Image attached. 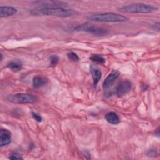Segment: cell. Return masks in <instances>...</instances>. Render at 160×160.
Segmentation results:
<instances>
[{"label":"cell","instance_id":"ffe728a7","mask_svg":"<svg viewBox=\"0 0 160 160\" xmlns=\"http://www.w3.org/2000/svg\"><path fill=\"white\" fill-rule=\"evenodd\" d=\"M156 154H157V152L154 149H151L148 152V156H154Z\"/></svg>","mask_w":160,"mask_h":160},{"label":"cell","instance_id":"3957f363","mask_svg":"<svg viewBox=\"0 0 160 160\" xmlns=\"http://www.w3.org/2000/svg\"><path fill=\"white\" fill-rule=\"evenodd\" d=\"M87 18L90 21L102 22H121L128 20V18L125 16L112 12L92 14L89 16Z\"/></svg>","mask_w":160,"mask_h":160},{"label":"cell","instance_id":"8fae6325","mask_svg":"<svg viewBox=\"0 0 160 160\" xmlns=\"http://www.w3.org/2000/svg\"><path fill=\"white\" fill-rule=\"evenodd\" d=\"M90 71H91V76L92 78L93 84L94 86H96L101 78L102 72H101V70L97 66H96L94 65L91 66Z\"/></svg>","mask_w":160,"mask_h":160},{"label":"cell","instance_id":"9c48e42d","mask_svg":"<svg viewBox=\"0 0 160 160\" xmlns=\"http://www.w3.org/2000/svg\"><path fill=\"white\" fill-rule=\"evenodd\" d=\"M11 133L5 129H1L0 131V146L1 147L6 146L11 142Z\"/></svg>","mask_w":160,"mask_h":160},{"label":"cell","instance_id":"d6986e66","mask_svg":"<svg viewBox=\"0 0 160 160\" xmlns=\"http://www.w3.org/2000/svg\"><path fill=\"white\" fill-rule=\"evenodd\" d=\"M31 114L32 116V117L35 119V120H36L38 122H41L42 120V118L41 117V115H39V114H38L37 112H34V111H32L31 112Z\"/></svg>","mask_w":160,"mask_h":160},{"label":"cell","instance_id":"2e32d148","mask_svg":"<svg viewBox=\"0 0 160 160\" xmlns=\"http://www.w3.org/2000/svg\"><path fill=\"white\" fill-rule=\"evenodd\" d=\"M67 56L68 57V58L69 59H71V60H72V61H74V62H78L79 60V58L77 55V54H76L75 52H74L72 51H70V52H68Z\"/></svg>","mask_w":160,"mask_h":160},{"label":"cell","instance_id":"5bb4252c","mask_svg":"<svg viewBox=\"0 0 160 160\" xmlns=\"http://www.w3.org/2000/svg\"><path fill=\"white\" fill-rule=\"evenodd\" d=\"M7 66L11 71L14 72L19 71L22 68V64L19 61H12L8 63Z\"/></svg>","mask_w":160,"mask_h":160},{"label":"cell","instance_id":"e0dca14e","mask_svg":"<svg viewBox=\"0 0 160 160\" xmlns=\"http://www.w3.org/2000/svg\"><path fill=\"white\" fill-rule=\"evenodd\" d=\"M50 59V66H55L58 61H59V58L56 55H52L49 58Z\"/></svg>","mask_w":160,"mask_h":160},{"label":"cell","instance_id":"52a82bcc","mask_svg":"<svg viewBox=\"0 0 160 160\" xmlns=\"http://www.w3.org/2000/svg\"><path fill=\"white\" fill-rule=\"evenodd\" d=\"M131 82L128 80H125L121 82L116 88V94L119 97L123 96L128 93L131 89Z\"/></svg>","mask_w":160,"mask_h":160},{"label":"cell","instance_id":"5b68a950","mask_svg":"<svg viewBox=\"0 0 160 160\" xmlns=\"http://www.w3.org/2000/svg\"><path fill=\"white\" fill-rule=\"evenodd\" d=\"M8 100L15 104H31L37 101V98L28 93H16L10 94L7 97Z\"/></svg>","mask_w":160,"mask_h":160},{"label":"cell","instance_id":"30bf717a","mask_svg":"<svg viewBox=\"0 0 160 160\" xmlns=\"http://www.w3.org/2000/svg\"><path fill=\"white\" fill-rule=\"evenodd\" d=\"M17 9L13 6H6L0 7V17L6 18L14 15L17 12Z\"/></svg>","mask_w":160,"mask_h":160},{"label":"cell","instance_id":"4fadbf2b","mask_svg":"<svg viewBox=\"0 0 160 160\" xmlns=\"http://www.w3.org/2000/svg\"><path fill=\"white\" fill-rule=\"evenodd\" d=\"M48 82V79L43 76H36L33 78L32 85L35 88H39L44 86Z\"/></svg>","mask_w":160,"mask_h":160},{"label":"cell","instance_id":"9a60e30c","mask_svg":"<svg viewBox=\"0 0 160 160\" xmlns=\"http://www.w3.org/2000/svg\"><path fill=\"white\" fill-rule=\"evenodd\" d=\"M89 59L98 64H104L106 62L105 59L102 56L97 54H91L89 57Z\"/></svg>","mask_w":160,"mask_h":160},{"label":"cell","instance_id":"7c38bea8","mask_svg":"<svg viewBox=\"0 0 160 160\" xmlns=\"http://www.w3.org/2000/svg\"><path fill=\"white\" fill-rule=\"evenodd\" d=\"M106 120L111 124H118L120 122V119L118 115L114 111H110L105 115Z\"/></svg>","mask_w":160,"mask_h":160},{"label":"cell","instance_id":"6da1fadb","mask_svg":"<svg viewBox=\"0 0 160 160\" xmlns=\"http://www.w3.org/2000/svg\"><path fill=\"white\" fill-rule=\"evenodd\" d=\"M31 13L34 15H46L60 18H68L76 14V12L71 9L63 8H38L31 11Z\"/></svg>","mask_w":160,"mask_h":160},{"label":"cell","instance_id":"7a4b0ae2","mask_svg":"<svg viewBox=\"0 0 160 160\" xmlns=\"http://www.w3.org/2000/svg\"><path fill=\"white\" fill-rule=\"evenodd\" d=\"M158 8L152 5L144 3H133L119 8L122 12L131 14H149L156 11Z\"/></svg>","mask_w":160,"mask_h":160},{"label":"cell","instance_id":"ac0fdd59","mask_svg":"<svg viewBox=\"0 0 160 160\" xmlns=\"http://www.w3.org/2000/svg\"><path fill=\"white\" fill-rule=\"evenodd\" d=\"M9 159H12V160H14V159L20 160V159H22L23 158H22L21 157V156L19 155L18 153H17V152H12V153H11V154H9Z\"/></svg>","mask_w":160,"mask_h":160},{"label":"cell","instance_id":"8992f818","mask_svg":"<svg viewBox=\"0 0 160 160\" xmlns=\"http://www.w3.org/2000/svg\"><path fill=\"white\" fill-rule=\"evenodd\" d=\"M37 5H39L40 8H66L67 4L62 1H39L34 2Z\"/></svg>","mask_w":160,"mask_h":160},{"label":"cell","instance_id":"ba28073f","mask_svg":"<svg viewBox=\"0 0 160 160\" xmlns=\"http://www.w3.org/2000/svg\"><path fill=\"white\" fill-rule=\"evenodd\" d=\"M120 75V72L118 71L114 70L112 71L105 79L102 83V88L104 89H108L110 88L114 82L118 78V77Z\"/></svg>","mask_w":160,"mask_h":160},{"label":"cell","instance_id":"277c9868","mask_svg":"<svg viewBox=\"0 0 160 160\" xmlns=\"http://www.w3.org/2000/svg\"><path fill=\"white\" fill-rule=\"evenodd\" d=\"M74 30L77 31L86 32L96 36H104L108 33V30L101 27L96 26L90 22H85L78 25L74 28Z\"/></svg>","mask_w":160,"mask_h":160},{"label":"cell","instance_id":"44dd1931","mask_svg":"<svg viewBox=\"0 0 160 160\" xmlns=\"http://www.w3.org/2000/svg\"><path fill=\"white\" fill-rule=\"evenodd\" d=\"M2 54H1V61H2Z\"/></svg>","mask_w":160,"mask_h":160}]
</instances>
